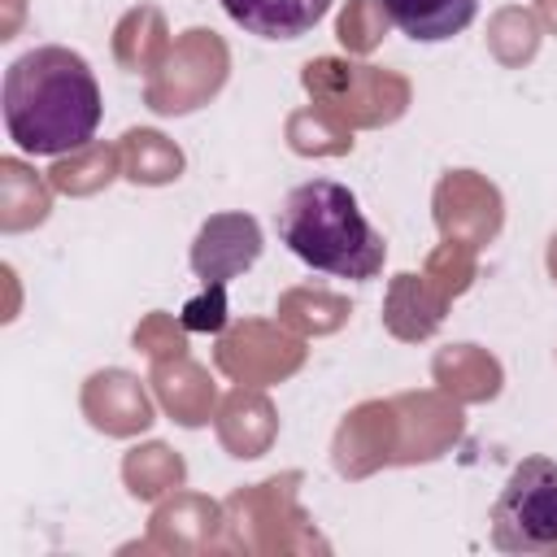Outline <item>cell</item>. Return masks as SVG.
I'll return each mask as SVG.
<instances>
[{"label": "cell", "mask_w": 557, "mask_h": 557, "mask_svg": "<svg viewBox=\"0 0 557 557\" xmlns=\"http://www.w3.org/2000/svg\"><path fill=\"white\" fill-rule=\"evenodd\" d=\"M0 109L9 139L30 157H65L87 148L104 113L91 65L61 44L30 48L4 70Z\"/></svg>", "instance_id": "1"}, {"label": "cell", "mask_w": 557, "mask_h": 557, "mask_svg": "<svg viewBox=\"0 0 557 557\" xmlns=\"http://www.w3.org/2000/svg\"><path fill=\"white\" fill-rule=\"evenodd\" d=\"M278 239L318 274L374 278L383 270L387 244L361 213L357 196L335 178H309L287 191L278 209Z\"/></svg>", "instance_id": "2"}, {"label": "cell", "mask_w": 557, "mask_h": 557, "mask_svg": "<svg viewBox=\"0 0 557 557\" xmlns=\"http://www.w3.org/2000/svg\"><path fill=\"white\" fill-rule=\"evenodd\" d=\"M300 83H305L313 104H322L326 113H335L352 131L387 126L413 100V87H409L405 74L383 70V65H366V61H348V57H313V61H305L300 65Z\"/></svg>", "instance_id": "3"}, {"label": "cell", "mask_w": 557, "mask_h": 557, "mask_svg": "<svg viewBox=\"0 0 557 557\" xmlns=\"http://www.w3.org/2000/svg\"><path fill=\"white\" fill-rule=\"evenodd\" d=\"M492 544L500 553H557V461L522 457L496 505H492Z\"/></svg>", "instance_id": "4"}, {"label": "cell", "mask_w": 557, "mask_h": 557, "mask_svg": "<svg viewBox=\"0 0 557 557\" xmlns=\"http://www.w3.org/2000/svg\"><path fill=\"white\" fill-rule=\"evenodd\" d=\"M231 74V48L222 44V35L191 26L183 35H174L165 61L148 74L144 83V104L161 117H183L200 104H209Z\"/></svg>", "instance_id": "5"}, {"label": "cell", "mask_w": 557, "mask_h": 557, "mask_svg": "<svg viewBox=\"0 0 557 557\" xmlns=\"http://www.w3.org/2000/svg\"><path fill=\"white\" fill-rule=\"evenodd\" d=\"M213 361L235 383L270 387V383L292 379L305 366V339L296 331H287L283 322L244 318V322H235V326H226L218 335Z\"/></svg>", "instance_id": "6"}, {"label": "cell", "mask_w": 557, "mask_h": 557, "mask_svg": "<svg viewBox=\"0 0 557 557\" xmlns=\"http://www.w3.org/2000/svg\"><path fill=\"white\" fill-rule=\"evenodd\" d=\"M296 483L300 474H278L265 479L257 487L235 492L222 509H226V527H231V544L248 548V553H274V548H296L292 535H283V522L305 527V509L296 505Z\"/></svg>", "instance_id": "7"}, {"label": "cell", "mask_w": 557, "mask_h": 557, "mask_svg": "<svg viewBox=\"0 0 557 557\" xmlns=\"http://www.w3.org/2000/svg\"><path fill=\"white\" fill-rule=\"evenodd\" d=\"M431 213H435V226H440L444 239H461L470 248L492 244L500 235V226H505L500 191L474 170H448L435 183Z\"/></svg>", "instance_id": "8"}, {"label": "cell", "mask_w": 557, "mask_h": 557, "mask_svg": "<svg viewBox=\"0 0 557 557\" xmlns=\"http://www.w3.org/2000/svg\"><path fill=\"white\" fill-rule=\"evenodd\" d=\"M400 448V426H396V405L387 400H361L344 413L331 440V461L344 479H366L379 466H396Z\"/></svg>", "instance_id": "9"}, {"label": "cell", "mask_w": 557, "mask_h": 557, "mask_svg": "<svg viewBox=\"0 0 557 557\" xmlns=\"http://www.w3.org/2000/svg\"><path fill=\"white\" fill-rule=\"evenodd\" d=\"M396 405V426H400V448H396V466H418V461H435L440 453H448L461 431V405L448 392H400L392 396Z\"/></svg>", "instance_id": "10"}, {"label": "cell", "mask_w": 557, "mask_h": 557, "mask_svg": "<svg viewBox=\"0 0 557 557\" xmlns=\"http://www.w3.org/2000/svg\"><path fill=\"white\" fill-rule=\"evenodd\" d=\"M261 257V222L252 213H213L191 239V270L200 283H231Z\"/></svg>", "instance_id": "11"}, {"label": "cell", "mask_w": 557, "mask_h": 557, "mask_svg": "<svg viewBox=\"0 0 557 557\" xmlns=\"http://www.w3.org/2000/svg\"><path fill=\"white\" fill-rule=\"evenodd\" d=\"M78 405H83V418H87L96 431L117 435V440L139 435V431H148V426L157 422L152 396H148V387L139 383V374L117 370V366L87 374Z\"/></svg>", "instance_id": "12"}, {"label": "cell", "mask_w": 557, "mask_h": 557, "mask_svg": "<svg viewBox=\"0 0 557 557\" xmlns=\"http://www.w3.org/2000/svg\"><path fill=\"white\" fill-rule=\"evenodd\" d=\"M213 426H218V440L231 457H261L270 453L274 435H278V413L265 396V387H252V383H235L222 400H218V413H213Z\"/></svg>", "instance_id": "13"}, {"label": "cell", "mask_w": 557, "mask_h": 557, "mask_svg": "<svg viewBox=\"0 0 557 557\" xmlns=\"http://www.w3.org/2000/svg\"><path fill=\"white\" fill-rule=\"evenodd\" d=\"M226 527V509L200 492H174L170 500L157 505L148 544L170 548V553H200L218 544V531Z\"/></svg>", "instance_id": "14"}, {"label": "cell", "mask_w": 557, "mask_h": 557, "mask_svg": "<svg viewBox=\"0 0 557 557\" xmlns=\"http://www.w3.org/2000/svg\"><path fill=\"white\" fill-rule=\"evenodd\" d=\"M148 383H152L157 405H161L178 426H205V422L218 413V387H213L209 370H205L200 361H191L187 352L152 361Z\"/></svg>", "instance_id": "15"}, {"label": "cell", "mask_w": 557, "mask_h": 557, "mask_svg": "<svg viewBox=\"0 0 557 557\" xmlns=\"http://www.w3.org/2000/svg\"><path fill=\"white\" fill-rule=\"evenodd\" d=\"M448 292H440L426 274H409L400 270L392 283H387V300H383V326L405 339V344H418V339H431L448 313Z\"/></svg>", "instance_id": "16"}, {"label": "cell", "mask_w": 557, "mask_h": 557, "mask_svg": "<svg viewBox=\"0 0 557 557\" xmlns=\"http://www.w3.org/2000/svg\"><path fill=\"white\" fill-rule=\"evenodd\" d=\"M431 379L440 383V392H448L457 405H483L492 396H500L505 370L500 361L479 348V344H448L431 357Z\"/></svg>", "instance_id": "17"}, {"label": "cell", "mask_w": 557, "mask_h": 557, "mask_svg": "<svg viewBox=\"0 0 557 557\" xmlns=\"http://www.w3.org/2000/svg\"><path fill=\"white\" fill-rule=\"evenodd\" d=\"M222 9L257 39H300L326 17L331 0H222Z\"/></svg>", "instance_id": "18"}, {"label": "cell", "mask_w": 557, "mask_h": 557, "mask_svg": "<svg viewBox=\"0 0 557 557\" xmlns=\"http://www.w3.org/2000/svg\"><path fill=\"white\" fill-rule=\"evenodd\" d=\"M387 22L409 35L413 44H440V39H453L461 35L474 13H479V0H379Z\"/></svg>", "instance_id": "19"}, {"label": "cell", "mask_w": 557, "mask_h": 557, "mask_svg": "<svg viewBox=\"0 0 557 557\" xmlns=\"http://www.w3.org/2000/svg\"><path fill=\"white\" fill-rule=\"evenodd\" d=\"M170 26L157 4H135L113 26V57L131 74H152L170 52Z\"/></svg>", "instance_id": "20"}, {"label": "cell", "mask_w": 557, "mask_h": 557, "mask_svg": "<svg viewBox=\"0 0 557 557\" xmlns=\"http://www.w3.org/2000/svg\"><path fill=\"white\" fill-rule=\"evenodd\" d=\"M52 183L17 157H0V231L17 235L48 218Z\"/></svg>", "instance_id": "21"}, {"label": "cell", "mask_w": 557, "mask_h": 557, "mask_svg": "<svg viewBox=\"0 0 557 557\" xmlns=\"http://www.w3.org/2000/svg\"><path fill=\"white\" fill-rule=\"evenodd\" d=\"M117 152H122V174L139 187H165L183 174V148L152 131V126H131L122 139H117Z\"/></svg>", "instance_id": "22"}, {"label": "cell", "mask_w": 557, "mask_h": 557, "mask_svg": "<svg viewBox=\"0 0 557 557\" xmlns=\"http://www.w3.org/2000/svg\"><path fill=\"white\" fill-rule=\"evenodd\" d=\"M117 174H122L117 144H87V148H74L65 157H57L52 170H48V183H52V191H65V196H96Z\"/></svg>", "instance_id": "23"}, {"label": "cell", "mask_w": 557, "mask_h": 557, "mask_svg": "<svg viewBox=\"0 0 557 557\" xmlns=\"http://www.w3.org/2000/svg\"><path fill=\"white\" fill-rule=\"evenodd\" d=\"M183 479H187V461L161 440L139 444V448H131L122 457V483H126V492L135 500H157L165 492H178Z\"/></svg>", "instance_id": "24"}, {"label": "cell", "mask_w": 557, "mask_h": 557, "mask_svg": "<svg viewBox=\"0 0 557 557\" xmlns=\"http://www.w3.org/2000/svg\"><path fill=\"white\" fill-rule=\"evenodd\" d=\"M274 313L296 335H331V331H339L348 322L352 305H348V296L326 292V287H292V292L278 296Z\"/></svg>", "instance_id": "25"}, {"label": "cell", "mask_w": 557, "mask_h": 557, "mask_svg": "<svg viewBox=\"0 0 557 557\" xmlns=\"http://www.w3.org/2000/svg\"><path fill=\"white\" fill-rule=\"evenodd\" d=\"M283 139L300 157H344V152H352V126H344L322 104H305V109L287 113Z\"/></svg>", "instance_id": "26"}, {"label": "cell", "mask_w": 557, "mask_h": 557, "mask_svg": "<svg viewBox=\"0 0 557 557\" xmlns=\"http://www.w3.org/2000/svg\"><path fill=\"white\" fill-rule=\"evenodd\" d=\"M487 52H492L500 65H509V70L527 65V61L540 52V22H535V13L518 9V4L500 9V13L487 22Z\"/></svg>", "instance_id": "27"}, {"label": "cell", "mask_w": 557, "mask_h": 557, "mask_svg": "<svg viewBox=\"0 0 557 557\" xmlns=\"http://www.w3.org/2000/svg\"><path fill=\"white\" fill-rule=\"evenodd\" d=\"M474 252H479V248H470V244H461V239H444V244H440V248L426 257L422 274H426V278H431L440 292L461 296V292L474 283V274H479Z\"/></svg>", "instance_id": "28"}, {"label": "cell", "mask_w": 557, "mask_h": 557, "mask_svg": "<svg viewBox=\"0 0 557 557\" xmlns=\"http://www.w3.org/2000/svg\"><path fill=\"white\" fill-rule=\"evenodd\" d=\"M383 30H387V13L379 0H348L335 22V35L348 52H374L383 44Z\"/></svg>", "instance_id": "29"}, {"label": "cell", "mask_w": 557, "mask_h": 557, "mask_svg": "<svg viewBox=\"0 0 557 557\" xmlns=\"http://www.w3.org/2000/svg\"><path fill=\"white\" fill-rule=\"evenodd\" d=\"M135 348H144L152 361H161V357H178V352H187V326L183 322H174L170 313H161V309H152L139 326H135Z\"/></svg>", "instance_id": "30"}, {"label": "cell", "mask_w": 557, "mask_h": 557, "mask_svg": "<svg viewBox=\"0 0 557 557\" xmlns=\"http://www.w3.org/2000/svg\"><path fill=\"white\" fill-rule=\"evenodd\" d=\"M178 322L187 331H205V335L213 331V335H222L226 331V283H205V292L183 305Z\"/></svg>", "instance_id": "31"}, {"label": "cell", "mask_w": 557, "mask_h": 557, "mask_svg": "<svg viewBox=\"0 0 557 557\" xmlns=\"http://www.w3.org/2000/svg\"><path fill=\"white\" fill-rule=\"evenodd\" d=\"M17 17H22V0H9V17L0 22V39H13L17 35Z\"/></svg>", "instance_id": "32"}, {"label": "cell", "mask_w": 557, "mask_h": 557, "mask_svg": "<svg viewBox=\"0 0 557 557\" xmlns=\"http://www.w3.org/2000/svg\"><path fill=\"white\" fill-rule=\"evenodd\" d=\"M535 13H540V22L557 35V0H535Z\"/></svg>", "instance_id": "33"}, {"label": "cell", "mask_w": 557, "mask_h": 557, "mask_svg": "<svg viewBox=\"0 0 557 557\" xmlns=\"http://www.w3.org/2000/svg\"><path fill=\"white\" fill-rule=\"evenodd\" d=\"M548 274H553V283H557V231H553V239H548Z\"/></svg>", "instance_id": "34"}]
</instances>
